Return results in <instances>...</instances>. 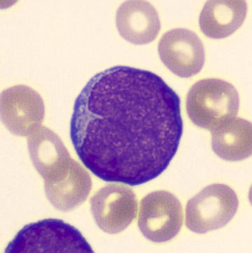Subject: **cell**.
<instances>
[{
  "mask_svg": "<svg viewBox=\"0 0 252 253\" xmlns=\"http://www.w3.org/2000/svg\"><path fill=\"white\" fill-rule=\"evenodd\" d=\"M116 22L122 38L134 44L151 42L161 30L158 13L146 1H125L117 10Z\"/></svg>",
  "mask_w": 252,
  "mask_h": 253,
  "instance_id": "10",
  "label": "cell"
},
{
  "mask_svg": "<svg viewBox=\"0 0 252 253\" xmlns=\"http://www.w3.org/2000/svg\"><path fill=\"white\" fill-rule=\"evenodd\" d=\"M239 107L238 90L229 82L218 79L196 82L187 95L190 120L198 127L211 131L236 117Z\"/></svg>",
  "mask_w": 252,
  "mask_h": 253,
  "instance_id": "2",
  "label": "cell"
},
{
  "mask_svg": "<svg viewBox=\"0 0 252 253\" xmlns=\"http://www.w3.org/2000/svg\"><path fill=\"white\" fill-rule=\"evenodd\" d=\"M40 175L45 193L58 210L70 211L86 202L92 188L89 173L68 154L48 167Z\"/></svg>",
  "mask_w": 252,
  "mask_h": 253,
  "instance_id": "4",
  "label": "cell"
},
{
  "mask_svg": "<svg viewBox=\"0 0 252 253\" xmlns=\"http://www.w3.org/2000/svg\"><path fill=\"white\" fill-rule=\"evenodd\" d=\"M247 12L248 5L243 0L208 1L200 13V30L212 39H224L239 29Z\"/></svg>",
  "mask_w": 252,
  "mask_h": 253,
  "instance_id": "11",
  "label": "cell"
},
{
  "mask_svg": "<svg viewBox=\"0 0 252 253\" xmlns=\"http://www.w3.org/2000/svg\"><path fill=\"white\" fill-rule=\"evenodd\" d=\"M212 132V147L220 158L238 162L251 156V122L235 117Z\"/></svg>",
  "mask_w": 252,
  "mask_h": 253,
  "instance_id": "12",
  "label": "cell"
},
{
  "mask_svg": "<svg viewBox=\"0 0 252 253\" xmlns=\"http://www.w3.org/2000/svg\"><path fill=\"white\" fill-rule=\"evenodd\" d=\"M1 120L11 133L31 135L44 120V102L29 87H12L1 94Z\"/></svg>",
  "mask_w": 252,
  "mask_h": 253,
  "instance_id": "9",
  "label": "cell"
},
{
  "mask_svg": "<svg viewBox=\"0 0 252 253\" xmlns=\"http://www.w3.org/2000/svg\"><path fill=\"white\" fill-rule=\"evenodd\" d=\"M239 206L233 189L213 184L187 203L186 227L197 234H205L225 227L234 217Z\"/></svg>",
  "mask_w": 252,
  "mask_h": 253,
  "instance_id": "5",
  "label": "cell"
},
{
  "mask_svg": "<svg viewBox=\"0 0 252 253\" xmlns=\"http://www.w3.org/2000/svg\"><path fill=\"white\" fill-rule=\"evenodd\" d=\"M91 209L97 225L103 232L118 234L125 230L138 212L136 196L129 187L108 185L91 199Z\"/></svg>",
  "mask_w": 252,
  "mask_h": 253,
  "instance_id": "7",
  "label": "cell"
},
{
  "mask_svg": "<svg viewBox=\"0 0 252 253\" xmlns=\"http://www.w3.org/2000/svg\"><path fill=\"white\" fill-rule=\"evenodd\" d=\"M183 219L181 203L166 191L151 192L140 203L138 226L143 235L153 242L173 239L181 230Z\"/></svg>",
  "mask_w": 252,
  "mask_h": 253,
  "instance_id": "6",
  "label": "cell"
},
{
  "mask_svg": "<svg viewBox=\"0 0 252 253\" xmlns=\"http://www.w3.org/2000/svg\"><path fill=\"white\" fill-rule=\"evenodd\" d=\"M160 58L172 73L189 78L201 71L204 65L205 48L196 33L184 28L167 32L158 43Z\"/></svg>",
  "mask_w": 252,
  "mask_h": 253,
  "instance_id": "8",
  "label": "cell"
},
{
  "mask_svg": "<svg viewBox=\"0 0 252 253\" xmlns=\"http://www.w3.org/2000/svg\"><path fill=\"white\" fill-rule=\"evenodd\" d=\"M93 252L77 229L53 218L27 224L5 249L6 253Z\"/></svg>",
  "mask_w": 252,
  "mask_h": 253,
  "instance_id": "3",
  "label": "cell"
},
{
  "mask_svg": "<svg viewBox=\"0 0 252 253\" xmlns=\"http://www.w3.org/2000/svg\"><path fill=\"white\" fill-rule=\"evenodd\" d=\"M183 133L181 101L158 75L129 66L96 74L75 100L70 136L105 182L146 183L166 170Z\"/></svg>",
  "mask_w": 252,
  "mask_h": 253,
  "instance_id": "1",
  "label": "cell"
}]
</instances>
